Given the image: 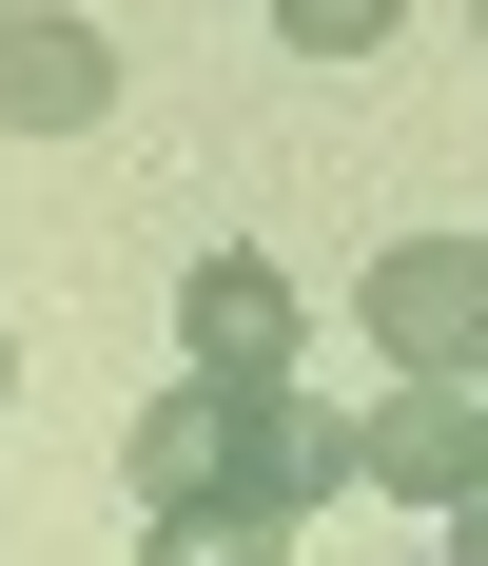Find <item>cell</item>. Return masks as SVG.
Segmentation results:
<instances>
[{"label": "cell", "mask_w": 488, "mask_h": 566, "mask_svg": "<svg viewBox=\"0 0 488 566\" xmlns=\"http://www.w3.org/2000/svg\"><path fill=\"white\" fill-rule=\"evenodd\" d=\"M352 489H391V509L449 527L488 489V391H469V371H391V391L352 410Z\"/></svg>", "instance_id": "2"}, {"label": "cell", "mask_w": 488, "mask_h": 566, "mask_svg": "<svg viewBox=\"0 0 488 566\" xmlns=\"http://www.w3.org/2000/svg\"><path fill=\"white\" fill-rule=\"evenodd\" d=\"M137 566H293V527H255V509H157Z\"/></svg>", "instance_id": "6"}, {"label": "cell", "mask_w": 488, "mask_h": 566, "mask_svg": "<svg viewBox=\"0 0 488 566\" xmlns=\"http://www.w3.org/2000/svg\"><path fill=\"white\" fill-rule=\"evenodd\" d=\"M352 489V410H313L293 371H176L137 410V509H255V527H313Z\"/></svg>", "instance_id": "1"}, {"label": "cell", "mask_w": 488, "mask_h": 566, "mask_svg": "<svg viewBox=\"0 0 488 566\" xmlns=\"http://www.w3.org/2000/svg\"><path fill=\"white\" fill-rule=\"evenodd\" d=\"M117 98V40L59 20V0H0V137H79Z\"/></svg>", "instance_id": "4"}, {"label": "cell", "mask_w": 488, "mask_h": 566, "mask_svg": "<svg viewBox=\"0 0 488 566\" xmlns=\"http://www.w3.org/2000/svg\"><path fill=\"white\" fill-rule=\"evenodd\" d=\"M391 20H411V0H273V40H293V59H372Z\"/></svg>", "instance_id": "7"}, {"label": "cell", "mask_w": 488, "mask_h": 566, "mask_svg": "<svg viewBox=\"0 0 488 566\" xmlns=\"http://www.w3.org/2000/svg\"><path fill=\"white\" fill-rule=\"evenodd\" d=\"M0 391H20V352H0Z\"/></svg>", "instance_id": "9"}, {"label": "cell", "mask_w": 488, "mask_h": 566, "mask_svg": "<svg viewBox=\"0 0 488 566\" xmlns=\"http://www.w3.org/2000/svg\"><path fill=\"white\" fill-rule=\"evenodd\" d=\"M469 40H488V0H469Z\"/></svg>", "instance_id": "10"}, {"label": "cell", "mask_w": 488, "mask_h": 566, "mask_svg": "<svg viewBox=\"0 0 488 566\" xmlns=\"http://www.w3.org/2000/svg\"><path fill=\"white\" fill-rule=\"evenodd\" d=\"M391 371H488V234H391L372 274H352Z\"/></svg>", "instance_id": "3"}, {"label": "cell", "mask_w": 488, "mask_h": 566, "mask_svg": "<svg viewBox=\"0 0 488 566\" xmlns=\"http://www.w3.org/2000/svg\"><path fill=\"white\" fill-rule=\"evenodd\" d=\"M176 333H196V371H293V352H313V293L273 274V254H196Z\"/></svg>", "instance_id": "5"}, {"label": "cell", "mask_w": 488, "mask_h": 566, "mask_svg": "<svg viewBox=\"0 0 488 566\" xmlns=\"http://www.w3.org/2000/svg\"><path fill=\"white\" fill-rule=\"evenodd\" d=\"M449 566H488V489H469V509H449Z\"/></svg>", "instance_id": "8"}]
</instances>
